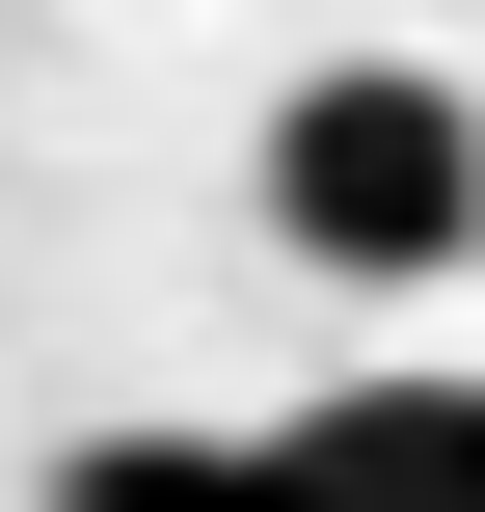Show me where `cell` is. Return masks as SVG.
Segmentation results:
<instances>
[{"label":"cell","mask_w":485,"mask_h":512,"mask_svg":"<svg viewBox=\"0 0 485 512\" xmlns=\"http://www.w3.org/2000/svg\"><path fill=\"white\" fill-rule=\"evenodd\" d=\"M270 243H297V270H351V297L485 270V108L432 81V54H324V81L270 108Z\"/></svg>","instance_id":"6da1fadb"},{"label":"cell","mask_w":485,"mask_h":512,"mask_svg":"<svg viewBox=\"0 0 485 512\" xmlns=\"http://www.w3.org/2000/svg\"><path fill=\"white\" fill-rule=\"evenodd\" d=\"M270 486L297 512H485V378H351V405H297Z\"/></svg>","instance_id":"7a4b0ae2"},{"label":"cell","mask_w":485,"mask_h":512,"mask_svg":"<svg viewBox=\"0 0 485 512\" xmlns=\"http://www.w3.org/2000/svg\"><path fill=\"white\" fill-rule=\"evenodd\" d=\"M54 512H297V486H270V432H81Z\"/></svg>","instance_id":"3957f363"}]
</instances>
